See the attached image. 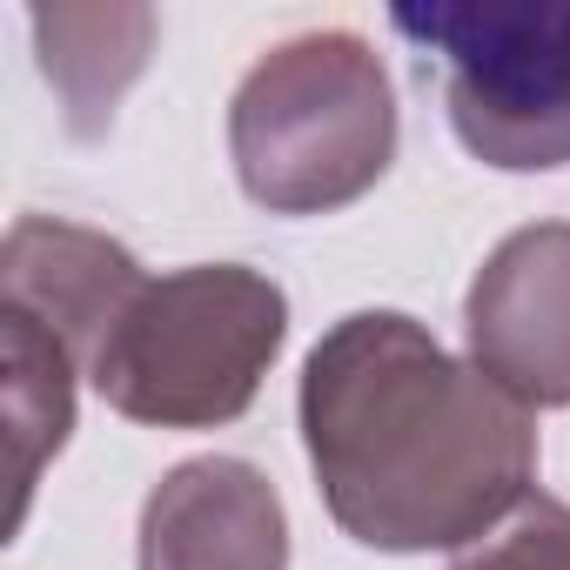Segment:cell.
Here are the masks:
<instances>
[{
    "label": "cell",
    "instance_id": "cell-1",
    "mask_svg": "<svg viewBox=\"0 0 570 570\" xmlns=\"http://www.w3.org/2000/svg\"><path fill=\"white\" fill-rule=\"evenodd\" d=\"M296 403L316 490L370 550H470L537 483V410L396 309L343 316Z\"/></svg>",
    "mask_w": 570,
    "mask_h": 570
},
{
    "label": "cell",
    "instance_id": "cell-2",
    "mask_svg": "<svg viewBox=\"0 0 570 570\" xmlns=\"http://www.w3.org/2000/svg\"><path fill=\"white\" fill-rule=\"evenodd\" d=\"M235 181L268 215L363 202L396 161V88L363 35L323 28L275 41L228 101Z\"/></svg>",
    "mask_w": 570,
    "mask_h": 570
},
{
    "label": "cell",
    "instance_id": "cell-3",
    "mask_svg": "<svg viewBox=\"0 0 570 570\" xmlns=\"http://www.w3.org/2000/svg\"><path fill=\"white\" fill-rule=\"evenodd\" d=\"M282 336V282L242 262H195L175 275H141V289L88 356V383L128 423L215 430L255 403Z\"/></svg>",
    "mask_w": 570,
    "mask_h": 570
},
{
    "label": "cell",
    "instance_id": "cell-4",
    "mask_svg": "<svg viewBox=\"0 0 570 570\" xmlns=\"http://www.w3.org/2000/svg\"><path fill=\"white\" fill-rule=\"evenodd\" d=\"M390 28L443 55L450 128L483 168H570V0H396Z\"/></svg>",
    "mask_w": 570,
    "mask_h": 570
},
{
    "label": "cell",
    "instance_id": "cell-5",
    "mask_svg": "<svg viewBox=\"0 0 570 570\" xmlns=\"http://www.w3.org/2000/svg\"><path fill=\"white\" fill-rule=\"evenodd\" d=\"M470 363L523 410H570V222L503 235L463 296Z\"/></svg>",
    "mask_w": 570,
    "mask_h": 570
},
{
    "label": "cell",
    "instance_id": "cell-6",
    "mask_svg": "<svg viewBox=\"0 0 570 570\" xmlns=\"http://www.w3.org/2000/svg\"><path fill=\"white\" fill-rule=\"evenodd\" d=\"M135 557L141 570H289V517L255 463L188 456L148 490Z\"/></svg>",
    "mask_w": 570,
    "mask_h": 570
},
{
    "label": "cell",
    "instance_id": "cell-7",
    "mask_svg": "<svg viewBox=\"0 0 570 570\" xmlns=\"http://www.w3.org/2000/svg\"><path fill=\"white\" fill-rule=\"evenodd\" d=\"M135 289H141V262L101 228L61 215H21L0 242V309L35 316L48 336H61L81 356V370Z\"/></svg>",
    "mask_w": 570,
    "mask_h": 570
},
{
    "label": "cell",
    "instance_id": "cell-8",
    "mask_svg": "<svg viewBox=\"0 0 570 570\" xmlns=\"http://www.w3.org/2000/svg\"><path fill=\"white\" fill-rule=\"evenodd\" d=\"M28 35L48 88L61 95L68 135L95 141L115 128L121 95L148 68L155 8H28Z\"/></svg>",
    "mask_w": 570,
    "mask_h": 570
},
{
    "label": "cell",
    "instance_id": "cell-9",
    "mask_svg": "<svg viewBox=\"0 0 570 570\" xmlns=\"http://www.w3.org/2000/svg\"><path fill=\"white\" fill-rule=\"evenodd\" d=\"M81 356L48 336L35 316L0 309V430H8V537L28 523L41 470L61 456L75 430V383Z\"/></svg>",
    "mask_w": 570,
    "mask_h": 570
},
{
    "label": "cell",
    "instance_id": "cell-10",
    "mask_svg": "<svg viewBox=\"0 0 570 570\" xmlns=\"http://www.w3.org/2000/svg\"><path fill=\"white\" fill-rule=\"evenodd\" d=\"M450 570H570V503L523 497L490 537L456 550Z\"/></svg>",
    "mask_w": 570,
    "mask_h": 570
}]
</instances>
